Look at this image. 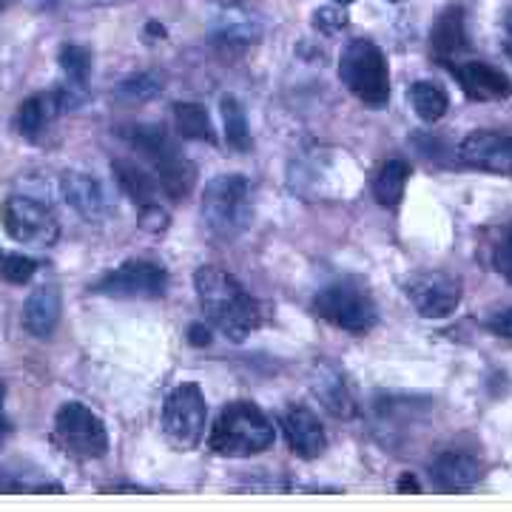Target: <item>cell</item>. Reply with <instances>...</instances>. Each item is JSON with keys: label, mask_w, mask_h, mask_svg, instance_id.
Masks as SVG:
<instances>
[{"label": "cell", "mask_w": 512, "mask_h": 512, "mask_svg": "<svg viewBox=\"0 0 512 512\" xmlns=\"http://www.w3.org/2000/svg\"><path fill=\"white\" fill-rule=\"evenodd\" d=\"M194 285H197L200 308L208 316V322L222 330L228 339L242 342L259 328L262 322L259 305L251 299V293L239 285L237 276H231L217 265H205L194 276Z\"/></svg>", "instance_id": "cell-1"}, {"label": "cell", "mask_w": 512, "mask_h": 512, "mask_svg": "<svg viewBox=\"0 0 512 512\" xmlns=\"http://www.w3.org/2000/svg\"><path fill=\"white\" fill-rule=\"evenodd\" d=\"M274 439V421L268 419L256 404L234 402L220 413V419L208 436V447L220 456L248 458L271 450Z\"/></svg>", "instance_id": "cell-2"}, {"label": "cell", "mask_w": 512, "mask_h": 512, "mask_svg": "<svg viewBox=\"0 0 512 512\" xmlns=\"http://www.w3.org/2000/svg\"><path fill=\"white\" fill-rule=\"evenodd\" d=\"M202 220L211 234L222 239L239 237L251 222V185L242 174H222L205 185Z\"/></svg>", "instance_id": "cell-3"}, {"label": "cell", "mask_w": 512, "mask_h": 512, "mask_svg": "<svg viewBox=\"0 0 512 512\" xmlns=\"http://www.w3.org/2000/svg\"><path fill=\"white\" fill-rule=\"evenodd\" d=\"M339 77L356 94L362 103L382 109L390 100V72H387V57L370 40H353L342 52L339 60Z\"/></svg>", "instance_id": "cell-4"}, {"label": "cell", "mask_w": 512, "mask_h": 512, "mask_svg": "<svg viewBox=\"0 0 512 512\" xmlns=\"http://www.w3.org/2000/svg\"><path fill=\"white\" fill-rule=\"evenodd\" d=\"M0 222L6 234L32 248H52L60 237V222L55 211L32 197H9L0 205Z\"/></svg>", "instance_id": "cell-5"}, {"label": "cell", "mask_w": 512, "mask_h": 512, "mask_svg": "<svg viewBox=\"0 0 512 512\" xmlns=\"http://www.w3.org/2000/svg\"><path fill=\"white\" fill-rule=\"evenodd\" d=\"M316 313L330 322L333 328L348 330V333H367L373 330L379 313L370 299V293L362 285L353 282H339L330 285L316 296Z\"/></svg>", "instance_id": "cell-6"}, {"label": "cell", "mask_w": 512, "mask_h": 512, "mask_svg": "<svg viewBox=\"0 0 512 512\" xmlns=\"http://www.w3.org/2000/svg\"><path fill=\"white\" fill-rule=\"evenodd\" d=\"M55 436L63 444V450L77 458H103L109 453L106 424L80 402L63 404L57 410Z\"/></svg>", "instance_id": "cell-7"}, {"label": "cell", "mask_w": 512, "mask_h": 512, "mask_svg": "<svg viewBox=\"0 0 512 512\" xmlns=\"http://www.w3.org/2000/svg\"><path fill=\"white\" fill-rule=\"evenodd\" d=\"M208 404L197 384H180L171 390L163 407V427L168 441L180 450H194L205 436Z\"/></svg>", "instance_id": "cell-8"}, {"label": "cell", "mask_w": 512, "mask_h": 512, "mask_svg": "<svg viewBox=\"0 0 512 512\" xmlns=\"http://www.w3.org/2000/svg\"><path fill=\"white\" fill-rule=\"evenodd\" d=\"M165 285H168V274L163 265L151 259H128L120 268L103 276L94 285V291L114 299H157L165 293Z\"/></svg>", "instance_id": "cell-9"}, {"label": "cell", "mask_w": 512, "mask_h": 512, "mask_svg": "<svg viewBox=\"0 0 512 512\" xmlns=\"http://www.w3.org/2000/svg\"><path fill=\"white\" fill-rule=\"evenodd\" d=\"M407 296L424 319H444L458 308L461 285L447 274H419L407 282Z\"/></svg>", "instance_id": "cell-10"}, {"label": "cell", "mask_w": 512, "mask_h": 512, "mask_svg": "<svg viewBox=\"0 0 512 512\" xmlns=\"http://www.w3.org/2000/svg\"><path fill=\"white\" fill-rule=\"evenodd\" d=\"M458 160L478 171L512 174V137L498 131H473L461 140Z\"/></svg>", "instance_id": "cell-11"}, {"label": "cell", "mask_w": 512, "mask_h": 512, "mask_svg": "<svg viewBox=\"0 0 512 512\" xmlns=\"http://www.w3.org/2000/svg\"><path fill=\"white\" fill-rule=\"evenodd\" d=\"M60 194L69 208H74L83 220L100 222L106 220L111 214L109 194L103 183L92 177V174H83V171H66L60 177Z\"/></svg>", "instance_id": "cell-12"}, {"label": "cell", "mask_w": 512, "mask_h": 512, "mask_svg": "<svg viewBox=\"0 0 512 512\" xmlns=\"http://www.w3.org/2000/svg\"><path fill=\"white\" fill-rule=\"evenodd\" d=\"M456 77L461 83V89L467 97L490 103V100H507L512 94V80L501 69H495L490 63L481 60H467L458 63Z\"/></svg>", "instance_id": "cell-13"}, {"label": "cell", "mask_w": 512, "mask_h": 512, "mask_svg": "<svg viewBox=\"0 0 512 512\" xmlns=\"http://www.w3.org/2000/svg\"><path fill=\"white\" fill-rule=\"evenodd\" d=\"M282 430L288 436L291 450L299 458H319L328 447V436H325V427L319 416L308 410V407H291L282 419Z\"/></svg>", "instance_id": "cell-14"}, {"label": "cell", "mask_w": 512, "mask_h": 512, "mask_svg": "<svg viewBox=\"0 0 512 512\" xmlns=\"http://www.w3.org/2000/svg\"><path fill=\"white\" fill-rule=\"evenodd\" d=\"M430 478L441 493H464L481 481V461L461 450H447L433 461Z\"/></svg>", "instance_id": "cell-15"}, {"label": "cell", "mask_w": 512, "mask_h": 512, "mask_svg": "<svg viewBox=\"0 0 512 512\" xmlns=\"http://www.w3.org/2000/svg\"><path fill=\"white\" fill-rule=\"evenodd\" d=\"M63 313V296L55 285H40L29 293L23 305V328L29 330L35 339H49L55 333L57 322Z\"/></svg>", "instance_id": "cell-16"}, {"label": "cell", "mask_w": 512, "mask_h": 512, "mask_svg": "<svg viewBox=\"0 0 512 512\" xmlns=\"http://www.w3.org/2000/svg\"><path fill=\"white\" fill-rule=\"evenodd\" d=\"M154 171H157V183L163 185V191L171 200L188 197L191 188H194V180H197V168L188 163L180 151H171V154H165L163 160H157Z\"/></svg>", "instance_id": "cell-17"}, {"label": "cell", "mask_w": 512, "mask_h": 512, "mask_svg": "<svg viewBox=\"0 0 512 512\" xmlns=\"http://www.w3.org/2000/svg\"><path fill=\"white\" fill-rule=\"evenodd\" d=\"M60 111H63V106H60V100H57V92L35 94V97H29V100L20 103L15 126H18V131L23 137L37 140V134L49 126Z\"/></svg>", "instance_id": "cell-18"}, {"label": "cell", "mask_w": 512, "mask_h": 512, "mask_svg": "<svg viewBox=\"0 0 512 512\" xmlns=\"http://www.w3.org/2000/svg\"><path fill=\"white\" fill-rule=\"evenodd\" d=\"M467 35H464V12L453 6V9H447L439 20H436V26H433V32H430V46H433V55L439 57V60H453V57L467 46L464 43Z\"/></svg>", "instance_id": "cell-19"}, {"label": "cell", "mask_w": 512, "mask_h": 512, "mask_svg": "<svg viewBox=\"0 0 512 512\" xmlns=\"http://www.w3.org/2000/svg\"><path fill=\"white\" fill-rule=\"evenodd\" d=\"M111 171H114V177H117V183L120 188L126 191L128 197L134 205H151V202L157 200V177H151L143 165L131 163V160H114L111 163Z\"/></svg>", "instance_id": "cell-20"}, {"label": "cell", "mask_w": 512, "mask_h": 512, "mask_svg": "<svg viewBox=\"0 0 512 512\" xmlns=\"http://www.w3.org/2000/svg\"><path fill=\"white\" fill-rule=\"evenodd\" d=\"M410 180V165L404 160H387L379 168L376 180H373V194L382 202L384 208H396L404 197V188Z\"/></svg>", "instance_id": "cell-21"}, {"label": "cell", "mask_w": 512, "mask_h": 512, "mask_svg": "<svg viewBox=\"0 0 512 512\" xmlns=\"http://www.w3.org/2000/svg\"><path fill=\"white\" fill-rule=\"evenodd\" d=\"M313 393H316V396L322 399V404L328 407L333 416H339V419H350L353 410H356V404L350 399L345 382H342L333 370H328V367L319 370V379L313 382Z\"/></svg>", "instance_id": "cell-22"}, {"label": "cell", "mask_w": 512, "mask_h": 512, "mask_svg": "<svg viewBox=\"0 0 512 512\" xmlns=\"http://www.w3.org/2000/svg\"><path fill=\"white\" fill-rule=\"evenodd\" d=\"M410 103L413 111L419 114L424 123H439L441 117L450 109V97L433 80H419L410 86Z\"/></svg>", "instance_id": "cell-23"}, {"label": "cell", "mask_w": 512, "mask_h": 512, "mask_svg": "<svg viewBox=\"0 0 512 512\" xmlns=\"http://www.w3.org/2000/svg\"><path fill=\"white\" fill-rule=\"evenodd\" d=\"M174 123L177 131L185 140H202V143H214V126L208 111L200 103H177L174 106Z\"/></svg>", "instance_id": "cell-24"}, {"label": "cell", "mask_w": 512, "mask_h": 512, "mask_svg": "<svg viewBox=\"0 0 512 512\" xmlns=\"http://www.w3.org/2000/svg\"><path fill=\"white\" fill-rule=\"evenodd\" d=\"M222 120H225V140L228 146L237 151H248L251 148V128H248V117L245 109L239 106L237 97H222Z\"/></svg>", "instance_id": "cell-25"}, {"label": "cell", "mask_w": 512, "mask_h": 512, "mask_svg": "<svg viewBox=\"0 0 512 512\" xmlns=\"http://www.w3.org/2000/svg\"><path fill=\"white\" fill-rule=\"evenodd\" d=\"M60 66L69 74V80H86V74L92 69V52L86 46H63L60 49Z\"/></svg>", "instance_id": "cell-26"}, {"label": "cell", "mask_w": 512, "mask_h": 512, "mask_svg": "<svg viewBox=\"0 0 512 512\" xmlns=\"http://www.w3.org/2000/svg\"><path fill=\"white\" fill-rule=\"evenodd\" d=\"M35 271V259H29V256L9 254L0 259V276H3L6 282H12V285H26V282L35 276Z\"/></svg>", "instance_id": "cell-27"}, {"label": "cell", "mask_w": 512, "mask_h": 512, "mask_svg": "<svg viewBox=\"0 0 512 512\" xmlns=\"http://www.w3.org/2000/svg\"><path fill=\"white\" fill-rule=\"evenodd\" d=\"M160 92H163V80L157 74H140V77H131V80H126L120 86V94L128 97V100H137V103Z\"/></svg>", "instance_id": "cell-28"}, {"label": "cell", "mask_w": 512, "mask_h": 512, "mask_svg": "<svg viewBox=\"0 0 512 512\" xmlns=\"http://www.w3.org/2000/svg\"><path fill=\"white\" fill-rule=\"evenodd\" d=\"M313 23H316V29H322V32H339V29H345V23H348V15H345V9H339V3L336 6H325V9H319L316 15H313Z\"/></svg>", "instance_id": "cell-29"}, {"label": "cell", "mask_w": 512, "mask_h": 512, "mask_svg": "<svg viewBox=\"0 0 512 512\" xmlns=\"http://www.w3.org/2000/svg\"><path fill=\"white\" fill-rule=\"evenodd\" d=\"M140 225L148 228V231H165V228H168V214H165L157 202L143 205V208H140Z\"/></svg>", "instance_id": "cell-30"}, {"label": "cell", "mask_w": 512, "mask_h": 512, "mask_svg": "<svg viewBox=\"0 0 512 512\" xmlns=\"http://www.w3.org/2000/svg\"><path fill=\"white\" fill-rule=\"evenodd\" d=\"M495 271L512 282V228L507 231V237L501 239V245L495 248Z\"/></svg>", "instance_id": "cell-31"}, {"label": "cell", "mask_w": 512, "mask_h": 512, "mask_svg": "<svg viewBox=\"0 0 512 512\" xmlns=\"http://www.w3.org/2000/svg\"><path fill=\"white\" fill-rule=\"evenodd\" d=\"M490 328H493V333H498V336H504V339H512V308H510V311L498 313L493 322H490Z\"/></svg>", "instance_id": "cell-32"}, {"label": "cell", "mask_w": 512, "mask_h": 512, "mask_svg": "<svg viewBox=\"0 0 512 512\" xmlns=\"http://www.w3.org/2000/svg\"><path fill=\"white\" fill-rule=\"evenodd\" d=\"M191 345H197V348H202V345H208L211 342V333H208V328H202V325H191Z\"/></svg>", "instance_id": "cell-33"}, {"label": "cell", "mask_w": 512, "mask_h": 512, "mask_svg": "<svg viewBox=\"0 0 512 512\" xmlns=\"http://www.w3.org/2000/svg\"><path fill=\"white\" fill-rule=\"evenodd\" d=\"M504 32H507V40H504V46H507V55L512 57V12L507 15V23H504Z\"/></svg>", "instance_id": "cell-34"}, {"label": "cell", "mask_w": 512, "mask_h": 512, "mask_svg": "<svg viewBox=\"0 0 512 512\" xmlns=\"http://www.w3.org/2000/svg\"><path fill=\"white\" fill-rule=\"evenodd\" d=\"M3 399H6V387L0 382V410H3Z\"/></svg>", "instance_id": "cell-35"}, {"label": "cell", "mask_w": 512, "mask_h": 512, "mask_svg": "<svg viewBox=\"0 0 512 512\" xmlns=\"http://www.w3.org/2000/svg\"><path fill=\"white\" fill-rule=\"evenodd\" d=\"M333 3H339V6H348V3H353V0H333Z\"/></svg>", "instance_id": "cell-36"}]
</instances>
